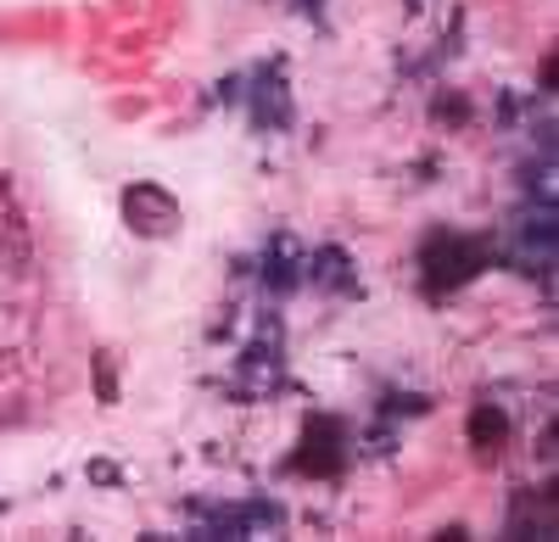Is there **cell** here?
<instances>
[{"label": "cell", "mask_w": 559, "mask_h": 542, "mask_svg": "<svg viewBox=\"0 0 559 542\" xmlns=\"http://www.w3.org/2000/svg\"><path fill=\"white\" fill-rule=\"evenodd\" d=\"M45 341H51V275L34 218L0 179V420H23L45 392Z\"/></svg>", "instance_id": "cell-1"}, {"label": "cell", "mask_w": 559, "mask_h": 542, "mask_svg": "<svg viewBox=\"0 0 559 542\" xmlns=\"http://www.w3.org/2000/svg\"><path fill=\"white\" fill-rule=\"evenodd\" d=\"M123 218L134 224L140 236H168L179 224V202L163 185H129L123 191Z\"/></svg>", "instance_id": "cell-2"}, {"label": "cell", "mask_w": 559, "mask_h": 542, "mask_svg": "<svg viewBox=\"0 0 559 542\" xmlns=\"http://www.w3.org/2000/svg\"><path fill=\"white\" fill-rule=\"evenodd\" d=\"M476 268H481V246L459 241V236H437V241L426 246V275H431V286H459V280H471Z\"/></svg>", "instance_id": "cell-3"}, {"label": "cell", "mask_w": 559, "mask_h": 542, "mask_svg": "<svg viewBox=\"0 0 559 542\" xmlns=\"http://www.w3.org/2000/svg\"><path fill=\"white\" fill-rule=\"evenodd\" d=\"M302 447H308V454H302L297 465H302V470H313V475H331V470L342 465V454H336V425H331V420H319V425L308 431V442H302Z\"/></svg>", "instance_id": "cell-4"}, {"label": "cell", "mask_w": 559, "mask_h": 542, "mask_svg": "<svg viewBox=\"0 0 559 542\" xmlns=\"http://www.w3.org/2000/svg\"><path fill=\"white\" fill-rule=\"evenodd\" d=\"M503 436H509V420L492 409V402H481V409L471 414V442L481 447V454H498V447H503Z\"/></svg>", "instance_id": "cell-5"}, {"label": "cell", "mask_w": 559, "mask_h": 542, "mask_svg": "<svg viewBox=\"0 0 559 542\" xmlns=\"http://www.w3.org/2000/svg\"><path fill=\"white\" fill-rule=\"evenodd\" d=\"M96 375H102V402H112V364L107 358H96Z\"/></svg>", "instance_id": "cell-6"}]
</instances>
